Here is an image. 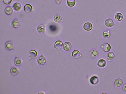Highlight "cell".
I'll return each mask as SVG.
<instances>
[{"mask_svg":"<svg viewBox=\"0 0 126 94\" xmlns=\"http://www.w3.org/2000/svg\"><path fill=\"white\" fill-rule=\"evenodd\" d=\"M63 45V43L62 41L60 40H58L55 42L54 47L57 49H60L62 48Z\"/></svg>","mask_w":126,"mask_h":94,"instance_id":"cell-17","label":"cell"},{"mask_svg":"<svg viewBox=\"0 0 126 94\" xmlns=\"http://www.w3.org/2000/svg\"><path fill=\"white\" fill-rule=\"evenodd\" d=\"M5 47L8 50H11L14 49V45L13 42L11 41H9L6 43Z\"/></svg>","mask_w":126,"mask_h":94,"instance_id":"cell-1","label":"cell"},{"mask_svg":"<svg viewBox=\"0 0 126 94\" xmlns=\"http://www.w3.org/2000/svg\"><path fill=\"white\" fill-rule=\"evenodd\" d=\"M72 47L71 43L69 42H66L64 43L63 46V48L65 51H68L70 50Z\"/></svg>","mask_w":126,"mask_h":94,"instance_id":"cell-9","label":"cell"},{"mask_svg":"<svg viewBox=\"0 0 126 94\" xmlns=\"http://www.w3.org/2000/svg\"><path fill=\"white\" fill-rule=\"evenodd\" d=\"M5 13L8 15H10L13 13L14 10L13 8L10 6H7L4 9Z\"/></svg>","mask_w":126,"mask_h":94,"instance_id":"cell-8","label":"cell"},{"mask_svg":"<svg viewBox=\"0 0 126 94\" xmlns=\"http://www.w3.org/2000/svg\"><path fill=\"white\" fill-rule=\"evenodd\" d=\"M72 55L73 57L76 59L82 56L79 51L77 50L73 51L72 53Z\"/></svg>","mask_w":126,"mask_h":94,"instance_id":"cell-16","label":"cell"},{"mask_svg":"<svg viewBox=\"0 0 126 94\" xmlns=\"http://www.w3.org/2000/svg\"><path fill=\"white\" fill-rule=\"evenodd\" d=\"M56 3L58 4H60L63 1V0H54Z\"/></svg>","mask_w":126,"mask_h":94,"instance_id":"cell-27","label":"cell"},{"mask_svg":"<svg viewBox=\"0 0 126 94\" xmlns=\"http://www.w3.org/2000/svg\"><path fill=\"white\" fill-rule=\"evenodd\" d=\"M3 2L5 4L9 5L13 2V0H2Z\"/></svg>","mask_w":126,"mask_h":94,"instance_id":"cell-26","label":"cell"},{"mask_svg":"<svg viewBox=\"0 0 126 94\" xmlns=\"http://www.w3.org/2000/svg\"><path fill=\"white\" fill-rule=\"evenodd\" d=\"M97 64L99 67H103L106 66V61L104 59H100L98 61Z\"/></svg>","mask_w":126,"mask_h":94,"instance_id":"cell-23","label":"cell"},{"mask_svg":"<svg viewBox=\"0 0 126 94\" xmlns=\"http://www.w3.org/2000/svg\"><path fill=\"white\" fill-rule=\"evenodd\" d=\"M20 71L18 68L16 67H13L11 68L10 73L13 76H15L19 73Z\"/></svg>","mask_w":126,"mask_h":94,"instance_id":"cell-14","label":"cell"},{"mask_svg":"<svg viewBox=\"0 0 126 94\" xmlns=\"http://www.w3.org/2000/svg\"><path fill=\"white\" fill-rule=\"evenodd\" d=\"M67 3L69 7H72L75 5L76 1V0H67Z\"/></svg>","mask_w":126,"mask_h":94,"instance_id":"cell-25","label":"cell"},{"mask_svg":"<svg viewBox=\"0 0 126 94\" xmlns=\"http://www.w3.org/2000/svg\"><path fill=\"white\" fill-rule=\"evenodd\" d=\"M13 8L15 11H18L21 10L22 6L20 3L16 2L14 4L13 6Z\"/></svg>","mask_w":126,"mask_h":94,"instance_id":"cell-12","label":"cell"},{"mask_svg":"<svg viewBox=\"0 0 126 94\" xmlns=\"http://www.w3.org/2000/svg\"><path fill=\"white\" fill-rule=\"evenodd\" d=\"M111 33L109 30L104 31L103 33V36L104 38L105 39H108L110 37Z\"/></svg>","mask_w":126,"mask_h":94,"instance_id":"cell-19","label":"cell"},{"mask_svg":"<svg viewBox=\"0 0 126 94\" xmlns=\"http://www.w3.org/2000/svg\"><path fill=\"white\" fill-rule=\"evenodd\" d=\"M115 56L114 53L112 52H111L107 54V58L109 61H110L114 59Z\"/></svg>","mask_w":126,"mask_h":94,"instance_id":"cell-20","label":"cell"},{"mask_svg":"<svg viewBox=\"0 0 126 94\" xmlns=\"http://www.w3.org/2000/svg\"><path fill=\"white\" fill-rule=\"evenodd\" d=\"M54 20L56 23H60L62 22V19L61 16L58 15H56L54 17Z\"/></svg>","mask_w":126,"mask_h":94,"instance_id":"cell-22","label":"cell"},{"mask_svg":"<svg viewBox=\"0 0 126 94\" xmlns=\"http://www.w3.org/2000/svg\"><path fill=\"white\" fill-rule=\"evenodd\" d=\"M14 64L17 66H20L22 64V60L20 58L16 57H15L14 61Z\"/></svg>","mask_w":126,"mask_h":94,"instance_id":"cell-18","label":"cell"},{"mask_svg":"<svg viewBox=\"0 0 126 94\" xmlns=\"http://www.w3.org/2000/svg\"><path fill=\"white\" fill-rule=\"evenodd\" d=\"M90 54L91 58H94L97 57L99 54V53L97 50L93 49L90 51Z\"/></svg>","mask_w":126,"mask_h":94,"instance_id":"cell-13","label":"cell"},{"mask_svg":"<svg viewBox=\"0 0 126 94\" xmlns=\"http://www.w3.org/2000/svg\"><path fill=\"white\" fill-rule=\"evenodd\" d=\"M29 55L30 59H34L36 58L37 56V52L36 50H32L29 52Z\"/></svg>","mask_w":126,"mask_h":94,"instance_id":"cell-3","label":"cell"},{"mask_svg":"<svg viewBox=\"0 0 126 94\" xmlns=\"http://www.w3.org/2000/svg\"><path fill=\"white\" fill-rule=\"evenodd\" d=\"M122 89L124 92H126V83L123 86Z\"/></svg>","mask_w":126,"mask_h":94,"instance_id":"cell-28","label":"cell"},{"mask_svg":"<svg viewBox=\"0 0 126 94\" xmlns=\"http://www.w3.org/2000/svg\"><path fill=\"white\" fill-rule=\"evenodd\" d=\"M33 9V6L30 4H27L25 5L24 7V11L27 13H29L32 12Z\"/></svg>","mask_w":126,"mask_h":94,"instance_id":"cell-2","label":"cell"},{"mask_svg":"<svg viewBox=\"0 0 126 94\" xmlns=\"http://www.w3.org/2000/svg\"><path fill=\"white\" fill-rule=\"evenodd\" d=\"M90 83L93 85H96L97 84L99 81L98 78L95 76L92 77L90 80Z\"/></svg>","mask_w":126,"mask_h":94,"instance_id":"cell-21","label":"cell"},{"mask_svg":"<svg viewBox=\"0 0 126 94\" xmlns=\"http://www.w3.org/2000/svg\"><path fill=\"white\" fill-rule=\"evenodd\" d=\"M12 25L13 27L15 28H18L21 26V24L19 21L18 19H15L12 21Z\"/></svg>","mask_w":126,"mask_h":94,"instance_id":"cell-11","label":"cell"},{"mask_svg":"<svg viewBox=\"0 0 126 94\" xmlns=\"http://www.w3.org/2000/svg\"><path fill=\"white\" fill-rule=\"evenodd\" d=\"M105 26L108 27L110 28L115 25L114 22L111 18H108L106 20L105 22Z\"/></svg>","mask_w":126,"mask_h":94,"instance_id":"cell-6","label":"cell"},{"mask_svg":"<svg viewBox=\"0 0 126 94\" xmlns=\"http://www.w3.org/2000/svg\"><path fill=\"white\" fill-rule=\"evenodd\" d=\"M123 80L120 78H117L116 79L114 82V84L116 87H121L123 84Z\"/></svg>","mask_w":126,"mask_h":94,"instance_id":"cell-10","label":"cell"},{"mask_svg":"<svg viewBox=\"0 0 126 94\" xmlns=\"http://www.w3.org/2000/svg\"><path fill=\"white\" fill-rule=\"evenodd\" d=\"M37 61L40 65H43L46 63L47 60L45 56L42 55L40 56L38 59Z\"/></svg>","mask_w":126,"mask_h":94,"instance_id":"cell-4","label":"cell"},{"mask_svg":"<svg viewBox=\"0 0 126 94\" xmlns=\"http://www.w3.org/2000/svg\"><path fill=\"white\" fill-rule=\"evenodd\" d=\"M102 48L103 50L106 52H108L110 51L111 46L108 43H105L102 46Z\"/></svg>","mask_w":126,"mask_h":94,"instance_id":"cell-7","label":"cell"},{"mask_svg":"<svg viewBox=\"0 0 126 94\" xmlns=\"http://www.w3.org/2000/svg\"><path fill=\"white\" fill-rule=\"evenodd\" d=\"M115 19L117 21H122L123 18V16L120 13H117L115 15Z\"/></svg>","mask_w":126,"mask_h":94,"instance_id":"cell-24","label":"cell"},{"mask_svg":"<svg viewBox=\"0 0 126 94\" xmlns=\"http://www.w3.org/2000/svg\"><path fill=\"white\" fill-rule=\"evenodd\" d=\"M37 30L38 32L40 33L43 34L45 33L46 30L45 25L43 24L39 25L37 27Z\"/></svg>","mask_w":126,"mask_h":94,"instance_id":"cell-5","label":"cell"},{"mask_svg":"<svg viewBox=\"0 0 126 94\" xmlns=\"http://www.w3.org/2000/svg\"><path fill=\"white\" fill-rule=\"evenodd\" d=\"M83 28L86 31H90L92 29V25L90 23H86L84 25Z\"/></svg>","mask_w":126,"mask_h":94,"instance_id":"cell-15","label":"cell"}]
</instances>
